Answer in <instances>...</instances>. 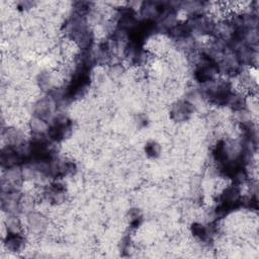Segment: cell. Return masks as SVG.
Listing matches in <instances>:
<instances>
[{
	"label": "cell",
	"instance_id": "4",
	"mask_svg": "<svg viewBox=\"0 0 259 259\" xmlns=\"http://www.w3.org/2000/svg\"><path fill=\"white\" fill-rule=\"evenodd\" d=\"M3 137L6 140L7 145L20 147L24 142V134L21 130L16 128H9L3 132Z\"/></svg>",
	"mask_w": 259,
	"mask_h": 259
},
{
	"label": "cell",
	"instance_id": "7",
	"mask_svg": "<svg viewBox=\"0 0 259 259\" xmlns=\"http://www.w3.org/2000/svg\"><path fill=\"white\" fill-rule=\"evenodd\" d=\"M145 151L149 157L155 158L160 154V146L156 142H149L145 148Z\"/></svg>",
	"mask_w": 259,
	"mask_h": 259
},
{
	"label": "cell",
	"instance_id": "1",
	"mask_svg": "<svg viewBox=\"0 0 259 259\" xmlns=\"http://www.w3.org/2000/svg\"><path fill=\"white\" fill-rule=\"evenodd\" d=\"M26 240L21 233L7 232L4 239V245L10 252H20L25 248Z\"/></svg>",
	"mask_w": 259,
	"mask_h": 259
},
{
	"label": "cell",
	"instance_id": "5",
	"mask_svg": "<svg viewBox=\"0 0 259 259\" xmlns=\"http://www.w3.org/2000/svg\"><path fill=\"white\" fill-rule=\"evenodd\" d=\"M28 223L29 226L31 228L32 231H42L46 227V218L37 212H30L28 214Z\"/></svg>",
	"mask_w": 259,
	"mask_h": 259
},
{
	"label": "cell",
	"instance_id": "3",
	"mask_svg": "<svg viewBox=\"0 0 259 259\" xmlns=\"http://www.w3.org/2000/svg\"><path fill=\"white\" fill-rule=\"evenodd\" d=\"M193 113V105L187 101H179L171 110L172 118L175 120L186 119Z\"/></svg>",
	"mask_w": 259,
	"mask_h": 259
},
{
	"label": "cell",
	"instance_id": "6",
	"mask_svg": "<svg viewBox=\"0 0 259 259\" xmlns=\"http://www.w3.org/2000/svg\"><path fill=\"white\" fill-rule=\"evenodd\" d=\"M6 227H7V232L21 233L22 223L20 219L15 215H9L7 216V220H6Z\"/></svg>",
	"mask_w": 259,
	"mask_h": 259
},
{
	"label": "cell",
	"instance_id": "2",
	"mask_svg": "<svg viewBox=\"0 0 259 259\" xmlns=\"http://www.w3.org/2000/svg\"><path fill=\"white\" fill-rule=\"evenodd\" d=\"M33 113L34 116H37L46 122V120L51 117L52 113H53V105H52V101L46 98L40 99L36 105H34Z\"/></svg>",
	"mask_w": 259,
	"mask_h": 259
}]
</instances>
